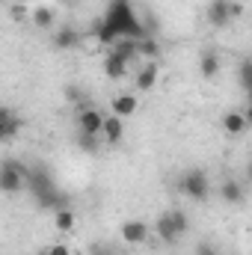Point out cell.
Returning <instances> with one entry per match:
<instances>
[{
	"mask_svg": "<svg viewBox=\"0 0 252 255\" xmlns=\"http://www.w3.org/2000/svg\"><path fill=\"white\" fill-rule=\"evenodd\" d=\"M63 95H65V101L68 104H74L77 110H86V104H89V98H86V92L80 89V86H74V83H68L63 89Z\"/></svg>",
	"mask_w": 252,
	"mask_h": 255,
	"instance_id": "cell-20",
	"label": "cell"
},
{
	"mask_svg": "<svg viewBox=\"0 0 252 255\" xmlns=\"http://www.w3.org/2000/svg\"><path fill=\"white\" fill-rule=\"evenodd\" d=\"M187 232V214L184 211H166L157 217V238L163 244H178Z\"/></svg>",
	"mask_w": 252,
	"mask_h": 255,
	"instance_id": "cell-4",
	"label": "cell"
},
{
	"mask_svg": "<svg viewBox=\"0 0 252 255\" xmlns=\"http://www.w3.org/2000/svg\"><path fill=\"white\" fill-rule=\"evenodd\" d=\"M9 12H12V18H18V21H21V18L27 15V6H24V3H15V6H12Z\"/></svg>",
	"mask_w": 252,
	"mask_h": 255,
	"instance_id": "cell-25",
	"label": "cell"
},
{
	"mask_svg": "<svg viewBox=\"0 0 252 255\" xmlns=\"http://www.w3.org/2000/svg\"><path fill=\"white\" fill-rule=\"evenodd\" d=\"M27 187L33 190L39 208H54V211L65 208V199L60 196V190H57V184H54L48 169H27Z\"/></svg>",
	"mask_w": 252,
	"mask_h": 255,
	"instance_id": "cell-2",
	"label": "cell"
},
{
	"mask_svg": "<svg viewBox=\"0 0 252 255\" xmlns=\"http://www.w3.org/2000/svg\"><path fill=\"white\" fill-rule=\"evenodd\" d=\"M119 39H145L148 33H145V24L139 21V15H136V9H133V0H110V6H107V12H104V18H101Z\"/></svg>",
	"mask_w": 252,
	"mask_h": 255,
	"instance_id": "cell-1",
	"label": "cell"
},
{
	"mask_svg": "<svg viewBox=\"0 0 252 255\" xmlns=\"http://www.w3.org/2000/svg\"><path fill=\"white\" fill-rule=\"evenodd\" d=\"M101 136L107 145H119L122 136H125V122L119 116H104V125H101Z\"/></svg>",
	"mask_w": 252,
	"mask_h": 255,
	"instance_id": "cell-11",
	"label": "cell"
},
{
	"mask_svg": "<svg viewBox=\"0 0 252 255\" xmlns=\"http://www.w3.org/2000/svg\"><path fill=\"white\" fill-rule=\"evenodd\" d=\"M74 223H77V217H74L71 208H57V229L60 232H71Z\"/></svg>",
	"mask_w": 252,
	"mask_h": 255,
	"instance_id": "cell-21",
	"label": "cell"
},
{
	"mask_svg": "<svg viewBox=\"0 0 252 255\" xmlns=\"http://www.w3.org/2000/svg\"><path fill=\"white\" fill-rule=\"evenodd\" d=\"M157 74H160L157 60H148V63L136 71V77H133V80H136V89H139V92H148V89H154V83H157Z\"/></svg>",
	"mask_w": 252,
	"mask_h": 255,
	"instance_id": "cell-12",
	"label": "cell"
},
{
	"mask_svg": "<svg viewBox=\"0 0 252 255\" xmlns=\"http://www.w3.org/2000/svg\"><path fill=\"white\" fill-rule=\"evenodd\" d=\"M208 24L223 30L232 24V0H211L208 3Z\"/></svg>",
	"mask_w": 252,
	"mask_h": 255,
	"instance_id": "cell-8",
	"label": "cell"
},
{
	"mask_svg": "<svg viewBox=\"0 0 252 255\" xmlns=\"http://www.w3.org/2000/svg\"><path fill=\"white\" fill-rule=\"evenodd\" d=\"M30 18H33V24H36L39 30H51V27L57 24L54 6H36V9H30Z\"/></svg>",
	"mask_w": 252,
	"mask_h": 255,
	"instance_id": "cell-16",
	"label": "cell"
},
{
	"mask_svg": "<svg viewBox=\"0 0 252 255\" xmlns=\"http://www.w3.org/2000/svg\"><path fill=\"white\" fill-rule=\"evenodd\" d=\"M77 145H80L83 151L95 154V151H98V136H89V133H80V130H77Z\"/></svg>",
	"mask_w": 252,
	"mask_h": 255,
	"instance_id": "cell-23",
	"label": "cell"
},
{
	"mask_svg": "<svg viewBox=\"0 0 252 255\" xmlns=\"http://www.w3.org/2000/svg\"><path fill=\"white\" fill-rule=\"evenodd\" d=\"M178 187H181V193H184L187 199H193V202H205V199H208V193H211L208 172H205V169H187V172L181 175Z\"/></svg>",
	"mask_w": 252,
	"mask_h": 255,
	"instance_id": "cell-5",
	"label": "cell"
},
{
	"mask_svg": "<svg viewBox=\"0 0 252 255\" xmlns=\"http://www.w3.org/2000/svg\"><path fill=\"white\" fill-rule=\"evenodd\" d=\"M247 128H250V116H247V113L232 110V113H226V116H223V130H226V133H232V136L244 133Z\"/></svg>",
	"mask_w": 252,
	"mask_h": 255,
	"instance_id": "cell-15",
	"label": "cell"
},
{
	"mask_svg": "<svg viewBox=\"0 0 252 255\" xmlns=\"http://www.w3.org/2000/svg\"><path fill=\"white\" fill-rule=\"evenodd\" d=\"M39 255H48V253H39Z\"/></svg>",
	"mask_w": 252,
	"mask_h": 255,
	"instance_id": "cell-29",
	"label": "cell"
},
{
	"mask_svg": "<svg viewBox=\"0 0 252 255\" xmlns=\"http://www.w3.org/2000/svg\"><path fill=\"white\" fill-rule=\"evenodd\" d=\"M238 83H241V89H244V92H250V89H252V63H250V60H244V63H241Z\"/></svg>",
	"mask_w": 252,
	"mask_h": 255,
	"instance_id": "cell-22",
	"label": "cell"
},
{
	"mask_svg": "<svg viewBox=\"0 0 252 255\" xmlns=\"http://www.w3.org/2000/svg\"><path fill=\"white\" fill-rule=\"evenodd\" d=\"M136 57H145V60H157V57H160V42H157L154 36L136 39Z\"/></svg>",
	"mask_w": 252,
	"mask_h": 255,
	"instance_id": "cell-19",
	"label": "cell"
},
{
	"mask_svg": "<svg viewBox=\"0 0 252 255\" xmlns=\"http://www.w3.org/2000/svg\"><path fill=\"white\" fill-rule=\"evenodd\" d=\"M199 255H220V253H217L211 244H202V247H199Z\"/></svg>",
	"mask_w": 252,
	"mask_h": 255,
	"instance_id": "cell-28",
	"label": "cell"
},
{
	"mask_svg": "<svg viewBox=\"0 0 252 255\" xmlns=\"http://www.w3.org/2000/svg\"><path fill=\"white\" fill-rule=\"evenodd\" d=\"M77 45H80V33H77V27L63 24V27L54 33V48H60V51H71V48H77Z\"/></svg>",
	"mask_w": 252,
	"mask_h": 255,
	"instance_id": "cell-13",
	"label": "cell"
},
{
	"mask_svg": "<svg viewBox=\"0 0 252 255\" xmlns=\"http://www.w3.org/2000/svg\"><path fill=\"white\" fill-rule=\"evenodd\" d=\"M27 169H30V166H24V163L15 160V157L0 160V193L15 196V193L24 190V187H27Z\"/></svg>",
	"mask_w": 252,
	"mask_h": 255,
	"instance_id": "cell-3",
	"label": "cell"
},
{
	"mask_svg": "<svg viewBox=\"0 0 252 255\" xmlns=\"http://www.w3.org/2000/svg\"><path fill=\"white\" fill-rule=\"evenodd\" d=\"M89 255H116L107 244H92V250H89Z\"/></svg>",
	"mask_w": 252,
	"mask_h": 255,
	"instance_id": "cell-24",
	"label": "cell"
},
{
	"mask_svg": "<svg viewBox=\"0 0 252 255\" xmlns=\"http://www.w3.org/2000/svg\"><path fill=\"white\" fill-rule=\"evenodd\" d=\"M199 71H202L205 80H214V77L220 74V57H217L214 51H205L202 60H199Z\"/></svg>",
	"mask_w": 252,
	"mask_h": 255,
	"instance_id": "cell-17",
	"label": "cell"
},
{
	"mask_svg": "<svg viewBox=\"0 0 252 255\" xmlns=\"http://www.w3.org/2000/svg\"><path fill=\"white\" fill-rule=\"evenodd\" d=\"M122 241H125L127 247H139V244H145L148 241V223H142V220H127L122 223Z\"/></svg>",
	"mask_w": 252,
	"mask_h": 255,
	"instance_id": "cell-9",
	"label": "cell"
},
{
	"mask_svg": "<svg viewBox=\"0 0 252 255\" xmlns=\"http://www.w3.org/2000/svg\"><path fill=\"white\" fill-rule=\"evenodd\" d=\"M101 125H104V113L95 107H86L77 113V130L89 133V136H101Z\"/></svg>",
	"mask_w": 252,
	"mask_h": 255,
	"instance_id": "cell-7",
	"label": "cell"
},
{
	"mask_svg": "<svg viewBox=\"0 0 252 255\" xmlns=\"http://www.w3.org/2000/svg\"><path fill=\"white\" fill-rule=\"evenodd\" d=\"M21 116L12 107H0V142H12L21 133Z\"/></svg>",
	"mask_w": 252,
	"mask_h": 255,
	"instance_id": "cell-6",
	"label": "cell"
},
{
	"mask_svg": "<svg viewBox=\"0 0 252 255\" xmlns=\"http://www.w3.org/2000/svg\"><path fill=\"white\" fill-rule=\"evenodd\" d=\"M0 3H3V0H0Z\"/></svg>",
	"mask_w": 252,
	"mask_h": 255,
	"instance_id": "cell-30",
	"label": "cell"
},
{
	"mask_svg": "<svg viewBox=\"0 0 252 255\" xmlns=\"http://www.w3.org/2000/svg\"><path fill=\"white\" fill-rule=\"evenodd\" d=\"M244 15V3L241 0H232V21H238Z\"/></svg>",
	"mask_w": 252,
	"mask_h": 255,
	"instance_id": "cell-26",
	"label": "cell"
},
{
	"mask_svg": "<svg viewBox=\"0 0 252 255\" xmlns=\"http://www.w3.org/2000/svg\"><path fill=\"white\" fill-rule=\"evenodd\" d=\"M220 196H223V202H229V205H241V202L247 199V190H244V184H241L238 178H226L223 187H220Z\"/></svg>",
	"mask_w": 252,
	"mask_h": 255,
	"instance_id": "cell-14",
	"label": "cell"
},
{
	"mask_svg": "<svg viewBox=\"0 0 252 255\" xmlns=\"http://www.w3.org/2000/svg\"><path fill=\"white\" fill-rule=\"evenodd\" d=\"M110 107H113V116L125 119V116H133L136 113V98L133 95H116Z\"/></svg>",
	"mask_w": 252,
	"mask_h": 255,
	"instance_id": "cell-18",
	"label": "cell"
},
{
	"mask_svg": "<svg viewBox=\"0 0 252 255\" xmlns=\"http://www.w3.org/2000/svg\"><path fill=\"white\" fill-rule=\"evenodd\" d=\"M127 71H130V63H127L119 51H113V48H110V54L104 57V74H107L110 80H122Z\"/></svg>",
	"mask_w": 252,
	"mask_h": 255,
	"instance_id": "cell-10",
	"label": "cell"
},
{
	"mask_svg": "<svg viewBox=\"0 0 252 255\" xmlns=\"http://www.w3.org/2000/svg\"><path fill=\"white\" fill-rule=\"evenodd\" d=\"M48 255H71V253H68V247L57 244V247H51V250H48Z\"/></svg>",
	"mask_w": 252,
	"mask_h": 255,
	"instance_id": "cell-27",
	"label": "cell"
}]
</instances>
